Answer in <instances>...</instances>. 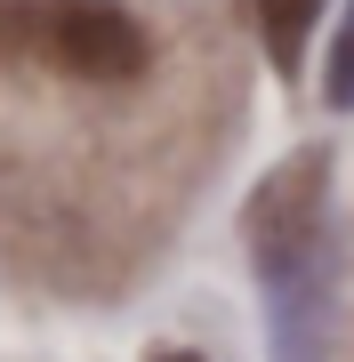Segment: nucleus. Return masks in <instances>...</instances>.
Segmentation results:
<instances>
[{
    "label": "nucleus",
    "instance_id": "5",
    "mask_svg": "<svg viewBox=\"0 0 354 362\" xmlns=\"http://www.w3.org/2000/svg\"><path fill=\"white\" fill-rule=\"evenodd\" d=\"M153 362H201V354H194V346H161Z\"/></svg>",
    "mask_w": 354,
    "mask_h": 362
},
{
    "label": "nucleus",
    "instance_id": "4",
    "mask_svg": "<svg viewBox=\"0 0 354 362\" xmlns=\"http://www.w3.org/2000/svg\"><path fill=\"white\" fill-rule=\"evenodd\" d=\"M322 97L338 105V113H354V8H346L338 40H330V65H322Z\"/></svg>",
    "mask_w": 354,
    "mask_h": 362
},
{
    "label": "nucleus",
    "instance_id": "2",
    "mask_svg": "<svg viewBox=\"0 0 354 362\" xmlns=\"http://www.w3.org/2000/svg\"><path fill=\"white\" fill-rule=\"evenodd\" d=\"M0 49L40 57L73 81H137L145 33L113 0H0Z\"/></svg>",
    "mask_w": 354,
    "mask_h": 362
},
{
    "label": "nucleus",
    "instance_id": "1",
    "mask_svg": "<svg viewBox=\"0 0 354 362\" xmlns=\"http://www.w3.org/2000/svg\"><path fill=\"white\" fill-rule=\"evenodd\" d=\"M322 218H330V153L306 145L290 153L274 177L249 194L242 209V250L258 266L266 298H274V338L282 362H314V330H306V306H314L322 282Z\"/></svg>",
    "mask_w": 354,
    "mask_h": 362
},
{
    "label": "nucleus",
    "instance_id": "3",
    "mask_svg": "<svg viewBox=\"0 0 354 362\" xmlns=\"http://www.w3.org/2000/svg\"><path fill=\"white\" fill-rule=\"evenodd\" d=\"M249 16H258V40H266V57H274V73L298 81V65H306V33H314L322 0H249Z\"/></svg>",
    "mask_w": 354,
    "mask_h": 362
}]
</instances>
